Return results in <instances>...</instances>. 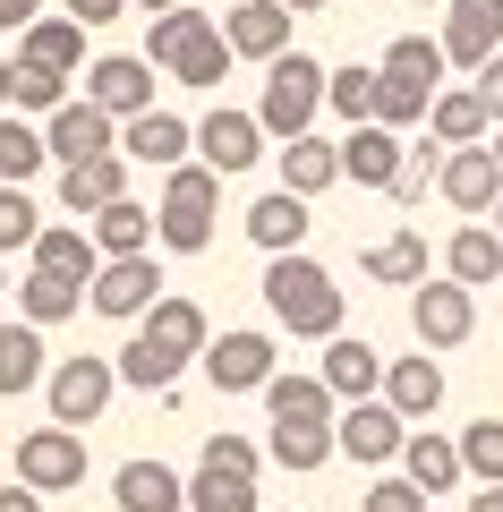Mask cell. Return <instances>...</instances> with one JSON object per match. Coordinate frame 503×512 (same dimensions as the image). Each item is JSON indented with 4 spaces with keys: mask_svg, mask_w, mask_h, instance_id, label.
<instances>
[{
    "mask_svg": "<svg viewBox=\"0 0 503 512\" xmlns=\"http://www.w3.org/2000/svg\"><path fill=\"white\" fill-rule=\"evenodd\" d=\"M265 308H273V325L299 333V342H333V333H342V282L324 274L307 248H290V256L265 265Z\"/></svg>",
    "mask_w": 503,
    "mask_h": 512,
    "instance_id": "obj_1",
    "label": "cell"
},
{
    "mask_svg": "<svg viewBox=\"0 0 503 512\" xmlns=\"http://www.w3.org/2000/svg\"><path fill=\"white\" fill-rule=\"evenodd\" d=\"M324 103H333V69H324V60H307V52L265 60V103H256V120H265V137H273V146L307 137Z\"/></svg>",
    "mask_w": 503,
    "mask_h": 512,
    "instance_id": "obj_2",
    "label": "cell"
},
{
    "mask_svg": "<svg viewBox=\"0 0 503 512\" xmlns=\"http://www.w3.org/2000/svg\"><path fill=\"white\" fill-rule=\"evenodd\" d=\"M214 205H222V171L214 163H180V171H162V248L171 256H205L214 248Z\"/></svg>",
    "mask_w": 503,
    "mask_h": 512,
    "instance_id": "obj_3",
    "label": "cell"
},
{
    "mask_svg": "<svg viewBox=\"0 0 503 512\" xmlns=\"http://www.w3.org/2000/svg\"><path fill=\"white\" fill-rule=\"evenodd\" d=\"M111 393H120V359H94V350H77L43 376V402H52L60 427H94L111 410Z\"/></svg>",
    "mask_w": 503,
    "mask_h": 512,
    "instance_id": "obj_4",
    "label": "cell"
},
{
    "mask_svg": "<svg viewBox=\"0 0 503 512\" xmlns=\"http://www.w3.org/2000/svg\"><path fill=\"white\" fill-rule=\"evenodd\" d=\"M18 478L26 487H43V495H69V487H86V436L77 427H35V436L18 444Z\"/></svg>",
    "mask_w": 503,
    "mask_h": 512,
    "instance_id": "obj_5",
    "label": "cell"
},
{
    "mask_svg": "<svg viewBox=\"0 0 503 512\" xmlns=\"http://www.w3.org/2000/svg\"><path fill=\"white\" fill-rule=\"evenodd\" d=\"M43 137H52V163H94V154H120V120H111L94 94H77V103H60L52 120H43Z\"/></svg>",
    "mask_w": 503,
    "mask_h": 512,
    "instance_id": "obj_6",
    "label": "cell"
},
{
    "mask_svg": "<svg viewBox=\"0 0 503 512\" xmlns=\"http://www.w3.org/2000/svg\"><path fill=\"white\" fill-rule=\"evenodd\" d=\"M154 299H162V265H154V256H103V274H94L86 308H94V316H120V325H137Z\"/></svg>",
    "mask_w": 503,
    "mask_h": 512,
    "instance_id": "obj_7",
    "label": "cell"
},
{
    "mask_svg": "<svg viewBox=\"0 0 503 512\" xmlns=\"http://www.w3.org/2000/svg\"><path fill=\"white\" fill-rule=\"evenodd\" d=\"M410 325L427 350H461L469 325H478V299H469V282H418L410 291Z\"/></svg>",
    "mask_w": 503,
    "mask_h": 512,
    "instance_id": "obj_8",
    "label": "cell"
},
{
    "mask_svg": "<svg viewBox=\"0 0 503 512\" xmlns=\"http://www.w3.org/2000/svg\"><path fill=\"white\" fill-rule=\"evenodd\" d=\"M401 444H410V419H401L393 402H350L342 410V453L359 461V470H384V461H401Z\"/></svg>",
    "mask_w": 503,
    "mask_h": 512,
    "instance_id": "obj_9",
    "label": "cell"
},
{
    "mask_svg": "<svg viewBox=\"0 0 503 512\" xmlns=\"http://www.w3.org/2000/svg\"><path fill=\"white\" fill-rule=\"evenodd\" d=\"M205 376H214V393H265V384L282 376V350H273L265 333H222V342L205 350Z\"/></svg>",
    "mask_w": 503,
    "mask_h": 512,
    "instance_id": "obj_10",
    "label": "cell"
},
{
    "mask_svg": "<svg viewBox=\"0 0 503 512\" xmlns=\"http://www.w3.org/2000/svg\"><path fill=\"white\" fill-rule=\"evenodd\" d=\"M401 171H410V146H401V128L359 120V128L342 137V180H359V188H401Z\"/></svg>",
    "mask_w": 503,
    "mask_h": 512,
    "instance_id": "obj_11",
    "label": "cell"
},
{
    "mask_svg": "<svg viewBox=\"0 0 503 512\" xmlns=\"http://www.w3.org/2000/svg\"><path fill=\"white\" fill-rule=\"evenodd\" d=\"M444 52L452 69H486L503 52V0H444Z\"/></svg>",
    "mask_w": 503,
    "mask_h": 512,
    "instance_id": "obj_12",
    "label": "cell"
},
{
    "mask_svg": "<svg viewBox=\"0 0 503 512\" xmlns=\"http://www.w3.org/2000/svg\"><path fill=\"white\" fill-rule=\"evenodd\" d=\"M256 154H265V120H256V111H214V120H197V163H214L222 180L256 171Z\"/></svg>",
    "mask_w": 503,
    "mask_h": 512,
    "instance_id": "obj_13",
    "label": "cell"
},
{
    "mask_svg": "<svg viewBox=\"0 0 503 512\" xmlns=\"http://www.w3.org/2000/svg\"><path fill=\"white\" fill-rule=\"evenodd\" d=\"M86 94L111 111V120H137V111H154V60L145 52H111L86 69Z\"/></svg>",
    "mask_w": 503,
    "mask_h": 512,
    "instance_id": "obj_14",
    "label": "cell"
},
{
    "mask_svg": "<svg viewBox=\"0 0 503 512\" xmlns=\"http://www.w3.org/2000/svg\"><path fill=\"white\" fill-rule=\"evenodd\" d=\"M188 146H197V128L180 120V111H137V120H120V154L145 171H180Z\"/></svg>",
    "mask_w": 503,
    "mask_h": 512,
    "instance_id": "obj_15",
    "label": "cell"
},
{
    "mask_svg": "<svg viewBox=\"0 0 503 512\" xmlns=\"http://www.w3.org/2000/svg\"><path fill=\"white\" fill-rule=\"evenodd\" d=\"M435 188H444V205H461V214H495V205H503V163H495V146H452Z\"/></svg>",
    "mask_w": 503,
    "mask_h": 512,
    "instance_id": "obj_16",
    "label": "cell"
},
{
    "mask_svg": "<svg viewBox=\"0 0 503 512\" xmlns=\"http://www.w3.org/2000/svg\"><path fill=\"white\" fill-rule=\"evenodd\" d=\"M137 342H154L162 359H205V350H214V333H205V308L197 299H154V308L137 316Z\"/></svg>",
    "mask_w": 503,
    "mask_h": 512,
    "instance_id": "obj_17",
    "label": "cell"
},
{
    "mask_svg": "<svg viewBox=\"0 0 503 512\" xmlns=\"http://www.w3.org/2000/svg\"><path fill=\"white\" fill-rule=\"evenodd\" d=\"M290 18H299V9H282V0H239V9H222V35H231L239 60H282L290 52Z\"/></svg>",
    "mask_w": 503,
    "mask_h": 512,
    "instance_id": "obj_18",
    "label": "cell"
},
{
    "mask_svg": "<svg viewBox=\"0 0 503 512\" xmlns=\"http://www.w3.org/2000/svg\"><path fill=\"white\" fill-rule=\"evenodd\" d=\"M333 453H342V419H273L265 436V461H282V470H324Z\"/></svg>",
    "mask_w": 503,
    "mask_h": 512,
    "instance_id": "obj_19",
    "label": "cell"
},
{
    "mask_svg": "<svg viewBox=\"0 0 503 512\" xmlns=\"http://www.w3.org/2000/svg\"><path fill=\"white\" fill-rule=\"evenodd\" d=\"M128 197V154H94V163H69L60 171V205L69 214H103V205H120Z\"/></svg>",
    "mask_w": 503,
    "mask_h": 512,
    "instance_id": "obj_20",
    "label": "cell"
},
{
    "mask_svg": "<svg viewBox=\"0 0 503 512\" xmlns=\"http://www.w3.org/2000/svg\"><path fill=\"white\" fill-rule=\"evenodd\" d=\"M307 205H316V197H299V188H273V197H256V205H248V239H256L265 256H290V248L307 239V222H316Z\"/></svg>",
    "mask_w": 503,
    "mask_h": 512,
    "instance_id": "obj_21",
    "label": "cell"
},
{
    "mask_svg": "<svg viewBox=\"0 0 503 512\" xmlns=\"http://www.w3.org/2000/svg\"><path fill=\"white\" fill-rule=\"evenodd\" d=\"M26 265H43V274H77V282H94V274H103V248H94V231H86V222H43V239L26 248Z\"/></svg>",
    "mask_w": 503,
    "mask_h": 512,
    "instance_id": "obj_22",
    "label": "cell"
},
{
    "mask_svg": "<svg viewBox=\"0 0 503 512\" xmlns=\"http://www.w3.org/2000/svg\"><path fill=\"white\" fill-rule=\"evenodd\" d=\"M384 402H393L401 419H435V402H444V367H435V350H410V359L384 367Z\"/></svg>",
    "mask_w": 503,
    "mask_h": 512,
    "instance_id": "obj_23",
    "label": "cell"
},
{
    "mask_svg": "<svg viewBox=\"0 0 503 512\" xmlns=\"http://www.w3.org/2000/svg\"><path fill=\"white\" fill-rule=\"evenodd\" d=\"M324 384H333V393H342V402H376L384 393V359L367 342H350V333H333V342H324V367H316Z\"/></svg>",
    "mask_w": 503,
    "mask_h": 512,
    "instance_id": "obj_24",
    "label": "cell"
},
{
    "mask_svg": "<svg viewBox=\"0 0 503 512\" xmlns=\"http://www.w3.org/2000/svg\"><path fill=\"white\" fill-rule=\"evenodd\" d=\"M486 128H495V111H486L478 86H444L427 111V137L435 146H486Z\"/></svg>",
    "mask_w": 503,
    "mask_h": 512,
    "instance_id": "obj_25",
    "label": "cell"
},
{
    "mask_svg": "<svg viewBox=\"0 0 503 512\" xmlns=\"http://www.w3.org/2000/svg\"><path fill=\"white\" fill-rule=\"evenodd\" d=\"M86 291H94V282H77V274H43V265H26V282H18V316H26V325H69V316L86 308Z\"/></svg>",
    "mask_w": 503,
    "mask_h": 512,
    "instance_id": "obj_26",
    "label": "cell"
},
{
    "mask_svg": "<svg viewBox=\"0 0 503 512\" xmlns=\"http://www.w3.org/2000/svg\"><path fill=\"white\" fill-rule=\"evenodd\" d=\"M18 60H26V69L77 77V69H86V26H77V18H35V26L18 35Z\"/></svg>",
    "mask_w": 503,
    "mask_h": 512,
    "instance_id": "obj_27",
    "label": "cell"
},
{
    "mask_svg": "<svg viewBox=\"0 0 503 512\" xmlns=\"http://www.w3.org/2000/svg\"><path fill=\"white\" fill-rule=\"evenodd\" d=\"M444 274L469 282V291H478V282H503V231L495 222H461L452 248H444Z\"/></svg>",
    "mask_w": 503,
    "mask_h": 512,
    "instance_id": "obj_28",
    "label": "cell"
},
{
    "mask_svg": "<svg viewBox=\"0 0 503 512\" xmlns=\"http://www.w3.org/2000/svg\"><path fill=\"white\" fill-rule=\"evenodd\" d=\"M86 231H94V248H103V256H145V248L162 239V222H154V205L120 197V205H103V214H94Z\"/></svg>",
    "mask_w": 503,
    "mask_h": 512,
    "instance_id": "obj_29",
    "label": "cell"
},
{
    "mask_svg": "<svg viewBox=\"0 0 503 512\" xmlns=\"http://www.w3.org/2000/svg\"><path fill=\"white\" fill-rule=\"evenodd\" d=\"M333 180H342V146H333V137H316V128H307V137H290V146H282V188L324 197Z\"/></svg>",
    "mask_w": 503,
    "mask_h": 512,
    "instance_id": "obj_30",
    "label": "cell"
},
{
    "mask_svg": "<svg viewBox=\"0 0 503 512\" xmlns=\"http://www.w3.org/2000/svg\"><path fill=\"white\" fill-rule=\"evenodd\" d=\"M401 478H418L427 495H444V487H461V478H469V461H461V444H452V436H427V427H418V436L401 444Z\"/></svg>",
    "mask_w": 503,
    "mask_h": 512,
    "instance_id": "obj_31",
    "label": "cell"
},
{
    "mask_svg": "<svg viewBox=\"0 0 503 512\" xmlns=\"http://www.w3.org/2000/svg\"><path fill=\"white\" fill-rule=\"evenodd\" d=\"M188 504H197V512H256V470L197 461V478H188Z\"/></svg>",
    "mask_w": 503,
    "mask_h": 512,
    "instance_id": "obj_32",
    "label": "cell"
},
{
    "mask_svg": "<svg viewBox=\"0 0 503 512\" xmlns=\"http://www.w3.org/2000/svg\"><path fill=\"white\" fill-rule=\"evenodd\" d=\"M52 376V367H43V325H0V393H35V384Z\"/></svg>",
    "mask_w": 503,
    "mask_h": 512,
    "instance_id": "obj_33",
    "label": "cell"
},
{
    "mask_svg": "<svg viewBox=\"0 0 503 512\" xmlns=\"http://www.w3.org/2000/svg\"><path fill=\"white\" fill-rule=\"evenodd\" d=\"M111 495H120V512H180V504H188V487L162 470V461H128Z\"/></svg>",
    "mask_w": 503,
    "mask_h": 512,
    "instance_id": "obj_34",
    "label": "cell"
},
{
    "mask_svg": "<svg viewBox=\"0 0 503 512\" xmlns=\"http://www.w3.org/2000/svg\"><path fill=\"white\" fill-rule=\"evenodd\" d=\"M435 94H444V86H427V77L376 69V120H384V128H418V120L435 111Z\"/></svg>",
    "mask_w": 503,
    "mask_h": 512,
    "instance_id": "obj_35",
    "label": "cell"
},
{
    "mask_svg": "<svg viewBox=\"0 0 503 512\" xmlns=\"http://www.w3.org/2000/svg\"><path fill=\"white\" fill-rule=\"evenodd\" d=\"M359 274H367V282H410V291H418V282H427V239H418V231L376 239V248L359 256Z\"/></svg>",
    "mask_w": 503,
    "mask_h": 512,
    "instance_id": "obj_36",
    "label": "cell"
},
{
    "mask_svg": "<svg viewBox=\"0 0 503 512\" xmlns=\"http://www.w3.org/2000/svg\"><path fill=\"white\" fill-rule=\"evenodd\" d=\"M333 402H342V393L324 376H273L265 384V419H333Z\"/></svg>",
    "mask_w": 503,
    "mask_h": 512,
    "instance_id": "obj_37",
    "label": "cell"
},
{
    "mask_svg": "<svg viewBox=\"0 0 503 512\" xmlns=\"http://www.w3.org/2000/svg\"><path fill=\"white\" fill-rule=\"evenodd\" d=\"M52 163V137H43V128H26L18 111H0V180H35V171Z\"/></svg>",
    "mask_w": 503,
    "mask_h": 512,
    "instance_id": "obj_38",
    "label": "cell"
},
{
    "mask_svg": "<svg viewBox=\"0 0 503 512\" xmlns=\"http://www.w3.org/2000/svg\"><path fill=\"white\" fill-rule=\"evenodd\" d=\"M205 35H214V18H205V9H162L154 35H145V60H154V69H171V60H180L188 43H205Z\"/></svg>",
    "mask_w": 503,
    "mask_h": 512,
    "instance_id": "obj_39",
    "label": "cell"
},
{
    "mask_svg": "<svg viewBox=\"0 0 503 512\" xmlns=\"http://www.w3.org/2000/svg\"><path fill=\"white\" fill-rule=\"evenodd\" d=\"M231 35H222V26H214V35H205V43H188V52L180 60H171V77H180V86H222V77H231Z\"/></svg>",
    "mask_w": 503,
    "mask_h": 512,
    "instance_id": "obj_40",
    "label": "cell"
},
{
    "mask_svg": "<svg viewBox=\"0 0 503 512\" xmlns=\"http://www.w3.org/2000/svg\"><path fill=\"white\" fill-rule=\"evenodd\" d=\"M35 239H43V205L26 197L18 180H0V256H9V248H35Z\"/></svg>",
    "mask_w": 503,
    "mask_h": 512,
    "instance_id": "obj_41",
    "label": "cell"
},
{
    "mask_svg": "<svg viewBox=\"0 0 503 512\" xmlns=\"http://www.w3.org/2000/svg\"><path fill=\"white\" fill-rule=\"evenodd\" d=\"M9 103L52 120V111H60V103H77V94H69V77H60V69H26V60H18V77H9Z\"/></svg>",
    "mask_w": 503,
    "mask_h": 512,
    "instance_id": "obj_42",
    "label": "cell"
},
{
    "mask_svg": "<svg viewBox=\"0 0 503 512\" xmlns=\"http://www.w3.org/2000/svg\"><path fill=\"white\" fill-rule=\"evenodd\" d=\"M461 461H469V478L478 487H503V419H478L461 436Z\"/></svg>",
    "mask_w": 503,
    "mask_h": 512,
    "instance_id": "obj_43",
    "label": "cell"
},
{
    "mask_svg": "<svg viewBox=\"0 0 503 512\" xmlns=\"http://www.w3.org/2000/svg\"><path fill=\"white\" fill-rule=\"evenodd\" d=\"M384 69H401V77H427V86H444L452 52H444V43H427V35H401L393 52H384Z\"/></svg>",
    "mask_w": 503,
    "mask_h": 512,
    "instance_id": "obj_44",
    "label": "cell"
},
{
    "mask_svg": "<svg viewBox=\"0 0 503 512\" xmlns=\"http://www.w3.org/2000/svg\"><path fill=\"white\" fill-rule=\"evenodd\" d=\"M333 111H342L350 128L376 120V69H333Z\"/></svg>",
    "mask_w": 503,
    "mask_h": 512,
    "instance_id": "obj_45",
    "label": "cell"
},
{
    "mask_svg": "<svg viewBox=\"0 0 503 512\" xmlns=\"http://www.w3.org/2000/svg\"><path fill=\"white\" fill-rule=\"evenodd\" d=\"M359 512H427V487L418 478H384V487L359 495Z\"/></svg>",
    "mask_w": 503,
    "mask_h": 512,
    "instance_id": "obj_46",
    "label": "cell"
},
{
    "mask_svg": "<svg viewBox=\"0 0 503 512\" xmlns=\"http://www.w3.org/2000/svg\"><path fill=\"white\" fill-rule=\"evenodd\" d=\"M120 9H137V0H69V18H77V26H111Z\"/></svg>",
    "mask_w": 503,
    "mask_h": 512,
    "instance_id": "obj_47",
    "label": "cell"
},
{
    "mask_svg": "<svg viewBox=\"0 0 503 512\" xmlns=\"http://www.w3.org/2000/svg\"><path fill=\"white\" fill-rule=\"evenodd\" d=\"M43 18V0H0V35H26Z\"/></svg>",
    "mask_w": 503,
    "mask_h": 512,
    "instance_id": "obj_48",
    "label": "cell"
},
{
    "mask_svg": "<svg viewBox=\"0 0 503 512\" xmlns=\"http://www.w3.org/2000/svg\"><path fill=\"white\" fill-rule=\"evenodd\" d=\"M478 94H486V111H495V128H503V52L478 69Z\"/></svg>",
    "mask_w": 503,
    "mask_h": 512,
    "instance_id": "obj_49",
    "label": "cell"
},
{
    "mask_svg": "<svg viewBox=\"0 0 503 512\" xmlns=\"http://www.w3.org/2000/svg\"><path fill=\"white\" fill-rule=\"evenodd\" d=\"M0 512H43V487H26V478H18V487H0Z\"/></svg>",
    "mask_w": 503,
    "mask_h": 512,
    "instance_id": "obj_50",
    "label": "cell"
},
{
    "mask_svg": "<svg viewBox=\"0 0 503 512\" xmlns=\"http://www.w3.org/2000/svg\"><path fill=\"white\" fill-rule=\"evenodd\" d=\"M469 512H503V487H469Z\"/></svg>",
    "mask_w": 503,
    "mask_h": 512,
    "instance_id": "obj_51",
    "label": "cell"
},
{
    "mask_svg": "<svg viewBox=\"0 0 503 512\" xmlns=\"http://www.w3.org/2000/svg\"><path fill=\"white\" fill-rule=\"evenodd\" d=\"M9 77H18V60H0V111H9Z\"/></svg>",
    "mask_w": 503,
    "mask_h": 512,
    "instance_id": "obj_52",
    "label": "cell"
},
{
    "mask_svg": "<svg viewBox=\"0 0 503 512\" xmlns=\"http://www.w3.org/2000/svg\"><path fill=\"white\" fill-rule=\"evenodd\" d=\"M137 9H154V18H162V9H188V0H137Z\"/></svg>",
    "mask_w": 503,
    "mask_h": 512,
    "instance_id": "obj_53",
    "label": "cell"
},
{
    "mask_svg": "<svg viewBox=\"0 0 503 512\" xmlns=\"http://www.w3.org/2000/svg\"><path fill=\"white\" fill-rule=\"evenodd\" d=\"M282 9H299V18H307V9H324V0H282Z\"/></svg>",
    "mask_w": 503,
    "mask_h": 512,
    "instance_id": "obj_54",
    "label": "cell"
},
{
    "mask_svg": "<svg viewBox=\"0 0 503 512\" xmlns=\"http://www.w3.org/2000/svg\"><path fill=\"white\" fill-rule=\"evenodd\" d=\"M495 163H503V128H495Z\"/></svg>",
    "mask_w": 503,
    "mask_h": 512,
    "instance_id": "obj_55",
    "label": "cell"
},
{
    "mask_svg": "<svg viewBox=\"0 0 503 512\" xmlns=\"http://www.w3.org/2000/svg\"><path fill=\"white\" fill-rule=\"evenodd\" d=\"M410 9H435V0H410Z\"/></svg>",
    "mask_w": 503,
    "mask_h": 512,
    "instance_id": "obj_56",
    "label": "cell"
},
{
    "mask_svg": "<svg viewBox=\"0 0 503 512\" xmlns=\"http://www.w3.org/2000/svg\"><path fill=\"white\" fill-rule=\"evenodd\" d=\"M495 231H503V205H495Z\"/></svg>",
    "mask_w": 503,
    "mask_h": 512,
    "instance_id": "obj_57",
    "label": "cell"
},
{
    "mask_svg": "<svg viewBox=\"0 0 503 512\" xmlns=\"http://www.w3.org/2000/svg\"><path fill=\"white\" fill-rule=\"evenodd\" d=\"M0 291H9V274H0Z\"/></svg>",
    "mask_w": 503,
    "mask_h": 512,
    "instance_id": "obj_58",
    "label": "cell"
}]
</instances>
